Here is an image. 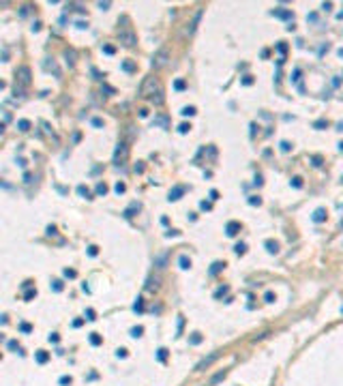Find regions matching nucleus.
<instances>
[{
  "instance_id": "f03ea898",
  "label": "nucleus",
  "mask_w": 343,
  "mask_h": 386,
  "mask_svg": "<svg viewBox=\"0 0 343 386\" xmlns=\"http://www.w3.org/2000/svg\"><path fill=\"white\" fill-rule=\"evenodd\" d=\"M118 39H120V43L127 45V47H133V45L137 43V39H135V32H133L131 28H122V30L118 32Z\"/></svg>"
},
{
  "instance_id": "423d86ee",
  "label": "nucleus",
  "mask_w": 343,
  "mask_h": 386,
  "mask_svg": "<svg viewBox=\"0 0 343 386\" xmlns=\"http://www.w3.org/2000/svg\"><path fill=\"white\" fill-rule=\"evenodd\" d=\"M238 232H240V223L230 221V223H227V236H236Z\"/></svg>"
},
{
  "instance_id": "393cba45",
  "label": "nucleus",
  "mask_w": 343,
  "mask_h": 386,
  "mask_svg": "<svg viewBox=\"0 0 343 386\" xmlns=\"http://www.w3.org/2000/svg\"><path fill=\"white\" fill-rule=\"evenodd\" d=\"M122 69H124V71H133L135 67H133V62H124V64H122Z\"/></svg>"
},
{
  "instance_id": "c756f323",
  "label": "nucleus",
  "mask_w": 343,
  "mask_h": 386,
  "mask_svg": "<svg viewBox=\"0 0 343 386\" xmlns=\"http://www.w3.org/2000/svg\"><path fill=\"white\" fill-rule=\"evenodd\" d=\"M174 86H176V90H182V88H185V82H180V79H178Z\"/></svg>"
},
{
  "instance_id": "a878e982",
  "label": "nucleus",
  "mask_w": 343,
  "mask_h": 386,
  "mask_svg": "<svg viewBox=\"0 0 343 386\" xmlns=\"http://www.w3.org/2000/svg\"><path fill=\"white\" fill-rule=\"evenodd\" d=\"M124 189H127V187H124L122 182H118V185H116V193H124Z\"/></svg>"
},
{
  "instance_id": "ddd939ff",
  "label": "nucleus",
  "mask_w": 343,
  "mask_h": 386,
  "mask_svg": "<svg viewBox=\"0 0 343 386\" xmlns=\"http://www.w3.org/2000/svg\"><path fill=\"white\" fill-rule=\"evenodd\" d=\"M189 266H191V260H189L187 255H182L180 257V268H189Z\"/></svg>"
},
{
  "instance_id": "c85d7f7f",
  "label": "nucleus",
  "mask_w": 343,
  "mask_h": 386,
  "mask_svg": "<svg viewBox=\"0 0 343 386\" xmlns=\"http://www.w3.org/2000/svg\"><path fill=\"white\" fill-rule=\"evenodd\" d=\"M54 290L60 292V290H62V281H54Z\"/></svg>"
},
{
  "instance_id": "20e7f679",
  "label": "nucleus",
  "mask_w": 343,
  "mask_h": 386,
  "mask_svg": "<svg viewBox=\"0 0 343 386\" xmlns=\"http://www.w3.org/2000/svg\"><path fill=\"white\" fill-rule=\"evenodd\" d=\"M165 60H167V50H161L157 56H152V67L155 69H159V67H163L165 64Z\"/></svg>"
},
{
  "instance_id": "72a5a7b5",
  "label": "nucleus",
  "mask_w": 343,
  "mask_h": 386,
  "mask_svg": "<svg viewBox=\"0 0 343 386\" xmlns=\"http://www.w3.org/2000/svg\"><path fill=\"white\" fill-rule=\"evenodd\" d=\"M86 315H88V320H94V311H92V309H88V313H86Z\"/></svg>"
},
{
  "instance_id": "7c9ffc66",
  "label": "nucleus",
  "mask_w": 343,
  "mask_h": 386,
  "mask_svg": "<svg viewBox=\"0 0 343 386\" xmlns=\"http://www.w3.org/2000/svg\"><path fill=\"white\" fill-rule=\"evenodd\" d=\"M92 125H94V127H101L103 120H101V118H92Z\"/></svg>"
},
{
  "instance_id": "2eb2a0df",
  "label": "nucleus",
  "mask_w": 343,
  "mask_h": 386,
  "mask_svg": "<svg viewBox=\"0 0 343 386\" xmlns=\"http://www.w3.org/2000/svg\"><path fill=\"white\" fill-rule=\"evenodd\" d=\"M97 193H99V195H105V193H107V187L103 185V182H99V185H97Z\"/></svg>"
},
{
  "instance_id": "0eeeda50",
  "label": "nucleus",
  "mask_w": 343,
  "mask_h": 386,
  "mask_svg": "<svg viewBox=\"0 0 343 386\" xmlns=\"http://www.w3.org/2000/svg\"><path fill=\"white\" fill-rule=\"evenodd\" d=\"M200 20H202V9H197L195 20H193V24H191V26H189V34H193V32H195V28H197V24H200Z\"/></svg>"
},
{
  "instance_id": "9d476101",
  "label": "nucleus",
  "mask_w": 343,
  "mask_h": 386,
  "mask_svg": "<svg viewBox=\"0 0 343 386\" xmlns=\"http://www.w3.org/2000/svg\"><path fill=\"white\" fill-rule=\"evenodd\" d=\"M212 361H217V354H212L210 358H206V361H202L200 365H197V371H202V369H206V367H208V365H210Z\"/></svg>"
},
{
  "instance_id": "b1692460",
  "label": "nucleus",
  "mask_w": 343,
  "mask_h": 386,
  "mask_svg": "<svg viewBox=\"0 0 343 386\" xmlns=\"http://www.w3.org/2000/svg\"><path fill=\"white\" fill-rule=\"evenodd\" d=\"M165 356H167V350L161 347V350H159V361H165Z\"/></svg>"
},
{
  "instance_id": "6e6552de",
  "label": "nucleus",
  "mask_w": 343,
  "mask_h": 386,
  "mask_svg": "<svg viewBox=\"0 0 343 386\" xmlns=\"http://www.w3.org/2000/svg\"><path fill=\"white\" fill-rule=\"evenodd\" d=\"M182 193H185V187H174V189L169 191V200H178Z\"/></svg>"
},
{
  "instance_id": "7ed1b4c3",
  "label": "nucleus",
  "mask_w": 343,
  "mask_h": 386,
  "mask_svg": "<svg viewBox=\"0 0 343 386\" xmlns=\"http://www.w3.org/2000/svg\"><path fill=\"white\" fill-rule=\"evenodd\" d=\"M17 79H20L22 86H28L30 84V69L28 67H20L17 69Z\"/></svg>"
},
{
  "instance_id": "4be33fe9",
  "label": "nucleus",
  "mask_w": 343,
  "mask_h": 386,
  "mask_svg": "<svg viewBox=\"0 0 343 386\" xmlns=\"http://www.w3.org/2000/svg\"><path fill=\"white\" fill-rule=\"evenodd\" d=\"M234 249H236V253H240V255H242V253H245V249H247V247L242 245V243H238L236 247H234Z\"/></svg>"
},
{
  "instance_id": "2f4dec72",
  "label": "nucleus",
  "mask_w": 343,
  "mask_h": 386,
  "mask_svg": "<svg viewBox=\"0 0 343 386\" xmlns=\"http://www.w3.org/2000/svg\"><path fill=\"white\" fill-rule=\"evenodd\" d=\"M259 202H262V200H259V197H251V200H249V204H253V206H255V204H257V206H259Z\"/></svg>"
},
{
  "instance_id": "bb28decb",
  "label": "nucleus",
  "mask_w": 343,
  "mask_h": 386,
  "mask_svg": "<svg viewBox=\"0 0 343 386\" xmlns=\"http://www.w3.org/2000/svg\"><path fill=\"white\" fill-rule=\"evenodd\" d=\"M60 384H62V386H67V384H71V378H69V375H65V378H60Z\"/></svg>"
},
{
  "instance_id": "f704fd0d",
  "label": "nucleus",
  "mask_w": 343,
  "mask_h": 386,
  "mask_svg": "<svg viewBox=\"0 0 343 386\" xmlns=\"http://www.w3.org/2000/svg\"><path fill=\"white\" fill-rule=\"evenodd\" d=\"M65 275H67V277H75V270H69V268H67Z\"/></svg>"
},
{
  "instance_id": "4468645a",
  "label": "nucleus",
  "mask_w": 343,
  "mask_h": 386,
  "mask_svg": "<svg viewBox=\"0 0 343 386\" xmlns=\"http://www.w3.org/2000/svg\"><path fill=\"white\" fill-rule=\"evenodd\" d=\"M277 17H285V20H292V13L290 11H275Z\"/></svg>"
},
{
  "instance_id": "473e14b6",
  "label": "nucleus",
  "mask_w": 343,
  "mask_h": 386,
  "mask_svg": "<svg viewBox=\"0 0 343 386\" xmlns=\"http://www.w3.org/2000/svg\"><path fill=\"white\" fill-rule=\"evenodd\" d=\"M189 129H191V127H189V125H180V133H187V131H189Z\"/></svg>"
},
{
  "instance_id": "5701e85b",
  "label": "nucleus",
  "mask_w": 343,
  "mask_h": 386,
  "mask_svg": "<svg viewBox=\"0 0 343 386\" xmlns=\"http://www.w3.org/2000/svg\"><path fill=\"white\" fill-rule=\"evenodd\" d=\"M37 361H39V363H45V361H47V354H45V352H39V354H37Z\"/></svg>"
},
{
  "instance_id": "aec40b11",
  "label": "nucleus",
  "mask_w": 343,
  "mask_h": 386,
  "mask_svg": "<svg viewBox=\"0 0 343 386\" xmlns=\"http://www.w3.org/2000/svg\"><path fill=\"white\" fill-rule=\"evenodd\" d=\"M221 268H223V264H221V262H217V264L212 266V268H210V275H217V272H219Z\"/></svg>"
},
{
  "instance_id": "1a4fd4ad",
  "label": "nucleus",
  "mask_w": 343,
  "mask_h": 386,
  "mask_svg": "<svg viewBox=\"0 0 343 386\" xmlns=\"http://www.w3.org/2000/svg\"><path fill=\"white\" fill-rule=\"evenodd\" d=\"M324 217H326V210H324V208H318V210H315V213H313V221H324Z\"/></svg>"
},
{
  "instance_id": "412c9836",
  "label": "nucleus",
  "mask_w": 343,
  "mask_h": 386,
  "mask_svg": "<svg viewBox=\"0 0 343 386\" xmlns=\"http://www.w3.org/2000/svg\"><path fill=\"white\" fill-rule=\"evenodd\" d=\"M77 193H79V195H84V197H90V191L86 187H77Z\"/></svg>"
},
{
  "instance_id": "f8f14e48",
  "label": "nucleus",
  "mask_w": 343,
  "mask_h": 386,
  "mask_svg": "<svg viewBox=\"0 0 343 386\" xmlns=\"http://www.w3.org/2000/svg\"><path fill=\"white\" fill-rule=\"evenodd\" d=\"M223 378H225V371H219V373H217V375H214V378H212V380H210V386H214V384H217V382H221V380H223Z\"/></svg>"
},
{
  "instance_id": "9b49d317",
  "label": "nucleus",
  "mask_w": 343,
  "mask_h": 386,
  "mask_svg": "<svg viewBox=\"0 0 343 386\" xmlns=\"http://www.w3.org/2000/svg\"><path fill=\"white\" fill-rule=\"evenodd\" d=\"M266 249H268L270 253H277V251H279V243H275V240H266Z\"/></svg>"
},
{
  "instance_id": "f3484780",
  "label": "nucleus",
  "mask_w": 343,
  "mask_h": 386,
  "mask_svg": "<svg viewBox=\"0 0 343 386\" xmlns=\"http://www.w3.org/2000/svg\"><path fill=\"white\" fill-rule=\"evenodd\" d=\"M17 127H20L22 131H28V129H30V122H28V120H20V122H17Z\"/></svg>"
},
{
  "instance_id": "f257e3e1",
  "label": "nucleus",
  "mask_w": 343,
  "mask_h": 386,
  "mask_svg": "<svg viewBox=\"0 0 343 386\" xmlns=\"http://www.w3.org/2000/svg\"><path fill=\"white\" fill-rule=\"evenodd\" d=\"M155 90H157V92H161L159 79L150 75V77L144 79V84H142V88H140V95H142V97H152V95H155Z\"/></svg>"
},
{
  "instance_id": "dca6fc26",
  "label": "nucleus",
  "mask_w": 343,
  "mask_h": 386,
  "mask_svg": "<svg viewBox=\"0 0 343 386\" xmlns=\"http://www.w3.org/2000/svg\"><path fill=\"white\" fill-rule=\"evenodd\" d=\"M182 116H193L195 114V107H182V112H180Z\"/></svg>"
},
{
  "instance_id": "cd10ccee",
  "label": "nucleus",
  "mask_w": 343,
  "mask_h": 386,
  "mask_svg": "<svg viewBox=\"0 0 343 386\" xmlns=\"http://www.w3.org/2000/svg\"><path fill=\"white\" fill-rule=\"evenodd\" d=\"M9 347H11V350H17V352H20V345H17V341H9Z\"/></svg>"
},
{
  "instance_id": "6ab92c4d",
  "label": "nucleus",
  "mask_w": 343,
  "mask_h": 386,
  "mask_svg": "<svg viewBox=\"0 0 343 386\" xmlns=\"http://www.w3.org/2000/svg\"><path fill=\"white\" fill-rule=\"evenodd\" d=\"M142 333H144V328H142V326H135V328L131 330V337H140Z\"/></svg>"
},
{
  "instance_id": "39448f33",
  "label": "nucleus",
  "mask_w": 343,
  "mask_h": 386,
  "mask_svg": "<svg viewBox=\"0 0 343 386\" xmlns=\"http://www.w3.org/2000/svg\"><path fill=\"white\" fill-rule=\"evenodd\" d=\"M127 152H129L127 144H118V148H116V152H114V159H116V161H118V159H124V157H127Z\"/></svg>"
},
{
  "instance_id": "a211bd4d",
  "label": "nucleus",
  "mask_w": 343,
  "mask_h": 386,
  "mask_svg": "<svg viewBox=\"0 0 343 386\" xmlns=\"http://www.w3.org/2000/svg\"><path fill=\"white\" fill-rule=\"evenodd\" d=\"M90 343H92V345H99V343H101V337H99L97 333H92V337H90Z\"/></svg>"
}]
</instances>
